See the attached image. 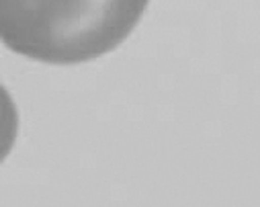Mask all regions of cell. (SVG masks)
<instances>
[{
    "mask_svg": "<svg viewBox=\"0 0 260 207\" xmlns=\"http://www.w3.org/2000/svg\"><path fill=\"white\" fill-rule=\"evenodd\" d=\"M150 0H0V39L29 60L80 64L123 43Z\"/></svg>",
    "mask_w": 260,
    "mask_h": 207,
    "instance_id": "1",
    "label": "cell"
},
{
    "mask_svg": "<svg viewBox=\"0 0 260 207\" xmlns=\"http://www.w3.org/2000/svg\"><path fill=\"white\" fill-rule=\"evenodd\" d=\"M19 135V111L9 95V91L0 82V164L11 154Z\"/></svg>",
    "mask_w": 260,
    "mask_h": 207,
    "instance_id": "2",
    "label": "cell"
}]
</instances>
